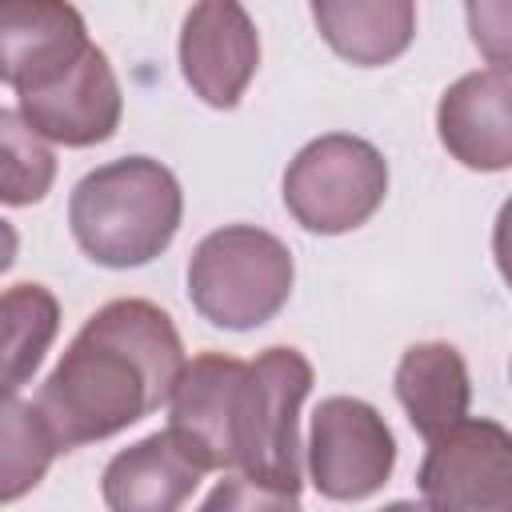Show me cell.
I'll list each match as a JSON object with an SVG mask.
<instances>
[{"instance_id": "1", "label": "cell", "mask_w": 512, "mask_h": 512, "mask_svg": "<svg viewBox=\"0 0 512 512\" xmlns=\"http://www.w3.org/2000/svg\"><path fill=\"white\" fill-rule=\"evenodd\" d=\"M184 368V344L172 316L144 300L120 296L96 308L48 380L36 408L60 452L108 440L160 404H168Z\"/></svg>"}, {"instance_id": "2", "label": "cell", "mask_w": 512, "mask_h": 512, "mask_svg": "<svg viewBox=\"0 0 512 512\" xmlns=\"http://www.w3.org/2000/svg\"><path fill=\"white\" fill-rule=\"evenodd\" d=\"M184 192L168 164L152 156H120L76 180L68 196V228L80 252L104 268L152 264L180 232Z\"/></svg>"}, {"instance_id": "3", "label": "cell", "mask_w": 512, "mask_h": 512, "mask_svg": "<svg viewBox=\"0 0 512 512\" xmlns=\"http://www.w3.org/2000/svg\"><path fill=\"white\" fill-rule=\"evenodd\" d=\"M312 380L308 356L288 344L244 360L232 396V468L240 476L300 496V404Z\"/></svg>"}, {"instance_id": "4", "label": "cell", "mask_w": 512, "mask_h": 512, "mask_svg": "<svg viewBox=\"0 0 512 512\" xmlns=\"http://www.w3.org/2000/svg\"><path fill=\"white\" fill-rule=\"evenodd\" d=\"M296 264L280 236L256 224H224L188 256L192 308L228 332L268 324L292 296Z\"/></svg>"}, {"instance_id": "5", "label": "cell", "mask_w": 512, "mask_h": 512, "mask_svg": "<svg viewBox=\"0 0 512 512\" xmlns=\"http://www.w3.org/2000/svg\"><path fill=\"white\" fill-rule=\"evenodd\" d=\"M284 208L316 236H340L376 216L388 196L384 152L352 132H324L308 140L284 168Z\"/></svg>"}, {"instance_id": "6", "label": "cell", "mask_w": 512, "mask_h": 512, "mask_svg": "<svg viewBox=\"0 0 512 512\" xmlns=\"http://www.w3.org/2000/svg\"><path fill=\"white\" fill-rule=\"evenodd\" d=\"M428 512H512V436L500 420L464 416L428 440L416 468Z\"/></svg>"}, {"instance_id": "7", "label": "cell", "mask_w": 512, "mask_h": 512, "mask_svg": "<svg viewBox=\"0 0 512 512\" xmlns=\"http://www.w3.org/2000/svg\"><path fill=\"white\" fill-rule=\"evenodd\" d=\"M308 476L324 500H368L396 468V436L388 420L360 396H324L308 432Z\"/></svg>"}, {"instance_id": "8", "label": "cell", "mask_w": 512, "mask_h": 512, "mask_svg": "<svg viewBox=\"0 0 512 512\" xmlns=\"http://www.w3.org/2000/svg\"><path fill=\"white\" fill-rule=\"evenodd\" d=\"M260 68V32L244 4L204 0L180 24V72L208 108H236Z\"/></svg>"}, {"instance_id": "9", "label": "cell", "mask_w": 512, "mask_h": 512, "mask_svg": "<svg viewBox=\"0 0 512 512\" xmlns=\"http://www.w3.org/2000/svg\"><path fill=\"white\" fill-rule=\"evenodd\" d=\"M20 116L48 144L92 148L112 140L124 116V96L104 48L88 44L68 72L36 92H24Z\"/></svg>"}, {"instance_id": "10", "label": "cell", "mask_w": 512, "mask_h": 512, "mask_svg": "<svg viewBox=\"0 0 512 512\" xmlns=\"http://www.w3.org/2000/svg\"><path fill=\"white\" fill-rule=\"evenodd\" d=\"M436 132L452 160L472 172L512 164V76L508 64L476 68L452 80L436 104Z\"/></svg>"}, {"instance_id": "11", "label": "cell", "mask_w": 512, "mask_h": 512, "mask_svg": "<svg viewBox=\"0 0 512 512\" xmlns=\"http://www.w3.org/2000/svg\"><path fill=\"white\" fill-rule=\"evenodd\" d=\"M244 360L228 352H200L184 360L168 396V436L204 472L232 468V396Z\"/></svg>"}, {"instance_id": "12", "label": "cell", "mask_w": 512, "mask_h": 512, "mask_svg": "<svg viewBox=\"0 0 512 512\" xmlns=\"http://www.w3.org/2000/svg\"><path fill=\"white\" fill-rule=\"evenodd\" d=\"M84 16L64 0H0V84L16 96L52 84L88 48Z\"/></svg>"}, {"instance_id": "13", "label": "cell", "mask_w": 512, "mask_h": 512, "mask_svg": "<svg viewBox=\"0 0 512 512\" xmlns=\"http://www.w3.org/2000/svg\"><path fill=\"white\" fill-rule=\"evenodd\" d=\"M200 480L204 468H196L164 428L120 448L104 464L100 496L108 512H180Z\"/></svg>"}, {"instance_id": "14", "label": "cell", "mask_w": 512, "mask_h": 512, "mask_svg": "<svg viewBox=\"0 0 512 512\" xmlns=\"http://www.w3.org/2000/svg\"><path fill=\"white\" fill-rule=\"evenodd\" d=\"M392 388H396L400 408L408 412V424L424 440L460 424L468 416V404H472L468 364H464L460 348L448 340L408 344L400 364H396Z\"/></svg>"}, {"instance_id": "15", "label": "cell", "mask_w": 512, "mask_h": 512, "mask_svg": "<svg viewBox=\"0 0 512 512\" xmlns=\"http://www.w3.org/2000/svg\"><path fill=\"white\" fill-rule=\"evenodd\" d=\"M312 20L324 44L356 68H380L416 36L412 0H316Z\"/></svg>"}, {"instance_id": "16", "label": "cell", "mask_w": 512, "mask_h": 512, "mask_svg": "<svg viewBox=\"0 0 512 512\" xmlns=\"http://www.w3.org/2000/svg\"><path fill=\"white\" fill-rule=\"evenodd\" d=\"M60 332V300L44 284H12L0 292V396L24 388Z\"/></svg>"}, {"instance_id": "17", "label": "cell", "mask_w": 512, "mask_h": 512, "mask_svg": "<svg viewBox=\"0 0 512 512\" xmlns=\"http://www.w3.org/2000/svg\"><path fill=\"white\" fill-rule=\"evenodd\" d=\"M60 456L36 404L0 396V504L28 496Z\"/></svg>"}, {"instance_id": "18", "label": "cell", "mask_w": 512, "mask_h": 512, "mask_svg": "<svg viewBox=\"0 0 512 512\" xmlns=\"http://www.w3.org/2000/svg\"><path fill=\"white\" fill-rule=\"evenodd\" d=\"M56 180V152L40 140L16 108L0 104V204L28 208L52 192Z\"/></svg>"}, {"instance_id": "19", "label": "cell", "mask_w": 512, "mask_h": 512, "mask_svg": "<svg viewBox=\"0 0 512 512\" xmlns=\"http://www.w3.org/2000/svg\"><path fill=\"white\" fill-rule=\"evenodd\" d=\"M196 512H300V496L232 472L212 484V492L200 500Z\"/></svg>"}, {"instance_id": "20", "label": "cell", "mask_w": 512, "mask_h": 512, "mask_svg": "<svg viewBox=\"0 0 512 512\" xmlns=\"http://www.w3.org/2000/svg\"><path fill=\"white\" fill-rule=\"evenodd\" d=\"M16 252H20V236H16V228L0 216V272H8V268L16 264Z\"/></svg>"}, {"instance_id": "21", "label": "cell", "mask_w": 512, "mask_h": 512, "mask_svg": "<svg viewBox=\"0 0 512 512\" xmlns=\"http://www.w3.org/2000/svg\"><path fill=\"white\" fill-rule=\"evenodd\" d=\"M380 512H428L420 500H392V504H384Z\"/></svg>"}]
</instances>
